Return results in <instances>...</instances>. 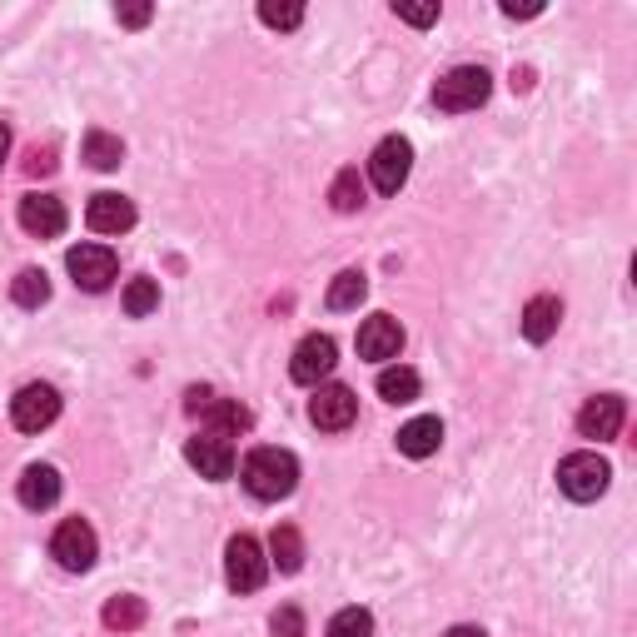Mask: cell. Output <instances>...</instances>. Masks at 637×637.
<instances>
[{
  "mask_svg": "<svg viewBox=\"0 0 637 637\" xmlns=\"http://www.w3.org/2000/svg\"><path fill=\"white\" fill-rule=\"evenodd\" d=\"M325 637H374V617H368V607H344L329 617Z\"/></svg>",
  "mask_w": 637,
  "mask_h": 637,
  "instance_id": "4316f807",
  "label": "cell"
},
{
  "mask_svg": "<svg viewBox=\"0 0 637 637\" xmlns=\"http://www.w3.org/2000/svg\"><path fill=\"white\" fill-rule=\"evenodd\" d=\"M160 309V284L155 280H130L125 284V314L130 319H145V314Z\"/></svg>",
  "mask_w": 637,
  "mask_h": 637,
  "instance_id": "83f0119b",
  "label": "cell"
},
{
  "mask_svg": "<svg viewBox=\"0 0 637 637\" xmlns=\"http://www.w3.org/2000/svg\"><path fill=\"white\" fill-rule=\"evenodd\" d=\"M11 299L21 304V309H41V304L50 299V280H45V270H21V274H15Z\"/></svg>",
  "mask_w": 637,
  "mask_h": 637,
  "instance_id": "d4e9b609",
  "label": "cell"
},
{
  "mask_svg": "<svg viewBox=\"0 0 637 637\" xmlns=\"http://www.w3.org/2000/svg\"><path fill=\"white\" fill-rule=\"evenodd\" d=\"M5 155H11V130L0 125V164H5Z\"/></svg>",
  "mask_w": 637,
  "mask_h": 637,
  "instance_id": "74e56055",
  "label": "cell"
},
{
  "mask_svg": "<svg viewBox=\"0 0 637 637\" xmlns=\"http://www.w3.org/2000/svg\"><path fill=\"white\" fill-rule=\"evenodd\" d=\"M239 478H244V488L260 503H280V498L294 493V484H299V458L284 454V448H254V454L244 458V468H239Z\"/></svg>",
  "mask_w": 637,
  "mask_h": 637,
  "instance_id": "6da1fadb",
  "label": "cell"
},
{
  "mask_svg": "<svg viewBox=\"0 0 637 637\" xmlns=\"http://www.w3.org/2000/svg\"><path fill=\"white\" fill-rule=\"evenodd\" d=\"M329 205H334L339 215H354V209L364 205V180H359V170H339V174H334V190H329Z\"/></svg>",
  "mask_w": 637,
  "mask_h": 637,
  "instance_id": "484cf974",
  "label": "cell"
},
{
  "mask_svg": "<svg viewBox=\"0 0 637 637\" xmlns=\"http://www.w3.org/2000/svg\"><path fill=\"white\" fill-rule=\"evenodd\" d=\"M413 170V145L403 135H389V140H378L374 160H368V180H374L378 195H399L403 180Z\"/></svg>",
  "mask_w": 637,
  "mask_h": 637,
  "instance_id": "5b68a950",
  "label": "cell"
},
{
  "mask_svg": "<svg viewBox=\"0 0 637 637\" xmlns=\"http://www.w3.org/2000/svg\"><path fill=\"white\" fill-rule=\"evenodd\" d=\"M558 325H562V304L553 299V294L528 299V309H523V339H528V344H548V339L558 334Z\"/></svg>",
  "mask_w": 637,
  "mask_h": 637,
  "instance_id": "e0dca14e",
  "label": "cell"
},
{
  "mask_svg": "<svg viewBox=\"0 0 637 637\" xmlns=\"http://www.w3.org/2000/svg\"><path fill=\"white\" fill-rule=\"evenodd\" d=\"M209 403H215V389H190V394H184V409H190V413H200V419H205V409H209Z\"/></svg>",
  "mask_w": 637,
  "mask_h": 637,
  "instance_id": "e575fe53",
  "label": "cell"
},
{
  "mask_svg": "<svg viewBox=\"0 0 637 637\" xmlns=\"http://www.w3.org/2000/svg\"><path fill=\"white\" fill-rule=\"evenodd\" d=\"M225 578L235 593H260L264 578H270V558H264V548L249 533H235L225 548Z\"/></svg>",
  "mask_w": 637,
  "mask_h": 637,
  "instance_id": "277c9868",
  "label": "cell"
},
{
  "mask_svg": "<svg viewBox=\"0 0 637 637\" xmlns=\"http://www.w3.org/2000/svg\"><path fill=\"white\" fill-rule=\"evenodd\" d=\"M21 229L35 239H55L66 229V205L55 195H25L21 200Z\"/></svg>",
  "mask_w": 637,
  "mask_h": 637,
  "instance_id": "5bb4252c",
  "label": "cell"
},
{
  "mask_svg": "<svg viewBox=\"0 0 637 637\" xmlns=\"http://www.w3.org/2000/svg\"><path fill=\"white\" fill-rule=\"evenodd\" d=\"M394 15H399V21H409V25H433L439 21V5H394Z\"/></svg>",
  "mask_w": 637,
  "mask_h": 637,
  "instance_id": "4dcf8cb0",
  "label": "cell"
},
{
  "mask_svg": "<svg viewBox=\"0 0 637 637\" xmlns=\"http://www.w3.org/2000/svg\"><path fill=\"white\" fill-rule=\"evenodd\" d=\"M66 270L76 274L80 289L100 294V289H110V280L120 274V260H115V249H105V244H76L66 254Z\"/></svg>",
  "mask_w": 637,
  "mask_h": 637,
  "instance_id": "30bf717a",
  "label": "cell"
},
{
  "mask_svg": "<svg viewBox=\"0 0 637 637\" xmlns=\"http://www.w3.org/2000/svg\"><path fill=\"white\" fill-rule=\"evenodd\" d=\"M260 21L270 25V31H294V25L304 21V5H274V0H264V5H260Z\"/></svg>",
  "mask_w": 637,
  "mask_h": 637,
  "instance_id": "f1b7e54d",
  "label": "cell"
},
{
  "mask_svg": "<svg viewBox=\"0 0 637 637\" xmlns=\"http://www.w3.org/2000/svg\"><path fill=\"white\" fill-rule=\"evenodd\" d=\"M533 86V70H513V90H528Z\"/></svg>",
  "mask_w": 637,
  "mask_h": 637,
  "instance_id": "8d00e7d4",
  "label": "cell"
},
{
  "mask_svg": "<svg viewBox=\"0 0 637 637\" xmlns=\"http://www.w3.org/2000/svg\"><path fill=\"white\" fill-rule=\"evenodd\" d=\"M339 364V344L329 334H309L299 339V349H294L289 359V378L294 384H309V389H319V378H329Z\"/></svg>",
  "mask_w": 637,
  "mask_h": 637,
  "instance_id": "ba28073f",
  "label": "cell"
},
{
  "mask_svg": "<svg viewBox=\"0 0 637 637\" xmlns=\"http://www.w3.org/2000/svg\"><path fill=\"white\" fill-rule=\"evenodd\" d=\"M21 503L31 508V513L55 508V503H60V474H55L50 464H31L21 474Z\"/></svg>",
  "mask_w": 637,
  "mask_h": 637,
  "instance_id": "2e32d148",
  "label": "cell"
},
{
  "mask_svg": "<svg viewBox=\"0 0 637 637\" xmlns=\"http://www.w3.org/2000/svg\"><path fill=\"white\" fill-rule=\"evenodd\" d=\"M364 294H368V280L359 270H344L334 284H329V309L334 314H344V309H359L364 304Z\"/></svg>",
  "mask_w": 637,
  "mask_h": 637,
  "instance_id": "cb8c5ba5",
  "label": "cell"
},
{
  "mask_svg": "<svg viewBox=\"0 0 637 637\" xmlns=\"http://www.w3.org/2000/svg\"><path fill=\"white\" fill-rule=\"evenodd\" d=\"M205 419H209V433L229 439V433H244L249 423H254V413H249L239 399H215V403L205 409Z\"/></svg>",
  "mask_w": 637,
  "mask_h": 637,
  "instance_id": "ffe728a7",
  "label": "cell"
},
{
  "mask_svg": "<svg viewBox=\"0 0 637 637\" xmlns=\"http://www.w3.org/2000/svg\"><path fill=\"white\" fill-rule=\"evenodd\" d=\"M488 90H493V76H488L484 66H458V70H448V76L433 86V105L448 110V115H464V110L484 105Z\"/></svg>",
  "mask_w": 637,
  "mask_h": 637,
  "instance_id": "7a4b0ae2",
  "label": "cell"
},
{
  "mask_svg": "<svg viewBox=\"0 0 637 637\" xmlns=\"http://www.w3.org/2000/svg\"><path fill=\"white\" fill-rule=\"evenodd\" d=\"M607 484H613V468H607V458H598V454H568L558 464V488L572 498V503H593V498H603Z\"/></svg>",
  "mask_w": 637,
  "mask_h": 637,
  "instance_id": "3957f363",
  "label": "cell"
},
{
  "mask_svg": "<svg viewBox=\"0 0 637 637\" xmlns=\"http://www.w3.org/2000/svg\"><path fill=\"white\" fill-rule=\"evenodd\" d=\"M498 11H503L508 21H533V15H543V5H538V0H528V5H519V0H503Z\"/></svg>",
  "mask_w": 637,
  "mask_h": 637,
  "instance_id": "d6a6232c",
  "label": "cell"
},
{
  "mask_svg": "<svg viewBox=\"0 0 637 637\" xmlns=\"http://www.w3.org/2000/svg\"><path fill=\"white\" fill-rule=\"evenodd\" d=\"M184 458L200 468V478H229L235 474V448H229V439H219V433H200V439L184 443Z\"/></svg>",
  "mask_w": 637,
  "mask_h": 637,
  "instance_id": "4fadbf2b",
  "label": "cell"
},
{
  "mask_svg": "<svg viewBox=\"0 0 637 637\" xmlns=\"http://www.w3.org/2000/svg\"><path fill=\"white\" fill-rule=\"evenodd\" d=\"M443 637H488V633H484V627H468V623H458V627H448V633H443Z\"/></svg>",
  "mask_w": 637,
  "mask_h": 637,
  "instance_id": "d590c367",
  "label": "cell"
},
{
  "mask_svg": "<svg viewBox=\"0 0 637 637\" xmlns=\"http://www.w3.org/2000/svg\"><path fill=\"white\" fill-rule=\"evenodd\" d=\"M270 633L274 637H304V613H299V607H280V613H274L270 617Z\"/></svg>",
  "mask_w": 637,
  "mask_h": 637,
  "instance_id": "f546056e",
  "label": "cell"
},
{
  "mask_svg": "<svg viewBox=\"0 0 637 637\" xmlns=\"http://www.w3.org/2000/svg\"><path fill=\"white\" fill-rule=\"evenodd\" d=\"M100 617H105L110 633H135V627H145V598L120 593V598H110Z\"/></svg>",
  "mask_w": 637,
  "mask_h": 637,
  "instance_id": "44dd1931",
  "label": "cell"
},
{
  "mask_svg": "<svg viewBox=\"0 0 637 637\" xmlns=\"http://www.w3.org/2000/svg\"><path fill=\"white\" fill-rule=\"evenodd\" d=\"M25 170H31V174H50V170H55L50 150H41V145H31V155H25Z\"/></svg>",
  "mask_w": 637,
  "mask_h": 637,
  "instance_id": "836d02e7",
  "label": "cell"
},
{
  "mask_svg": "<svg viewBox=\"0 0 637 637\" xmlns=\"http://www.w3.org/2000/svg\"><path fill=\"white\" fill-rule=\"evenodd\" d=\"M95 553H100V543H95V528H90L86 519H66L60 528H55L50 558L60 562L66 572H86L90 562H95Z\"/></svg>",
  "mask_w": 637,
  "mask_h": 637,
  "instance_id": "8992f818",
  "label": "cell"
},
{
  "mask_svg": "<svg viewBox=\"0 0 637 637\" xmlns=\"http://www.w3.org/2000/svg\"><path fill=\"white\" fill-rule=\"evenodd\" d=\"M86 160L95 164V170H120L125 164V140L110 130H90L86 135Z\"/></svg>",
  "mask_w": 637,
  "mask_h": 637,
  "instance_id": "7402d4cb",
  "label": "cell"
},
{
  "mask_svg": "<svg viewBox=\"0 0 637 637\" xmlns=\"http://www.w3.org/2000/svg\"><path fill=\"white\" fill-rule=\"evenodd\" d=\"M270 553H274V568L280 572H299L304 568V538H299V528L294 523H280V528L270 533Z\"/></svg>",
  "mask_w": 637,
  "mask_h": 637,
  "instance_id": "d6986e66",
  "label": "cell"
},
{
  "mask_svg": "<svg viewBox=\"0 0 637 637\" xmlns=\"http://www.w3.org/2000/svg\"><path fill=\"white\" fill-rule=\"evenodd\" d=\"M309 419H314V429L344 433L349 423L359 419L354 389H344V384H319V389H314V399H309Z\"/></svg>",
  "mask_w": 637,
  "mask_h": 637,
  "instance_id": "9c48e42d",
  "label": "cell"
},
{
  "mask_svg": "<svg viewBox=\"0 0 637 637\" xmlns=\"http://www.w3.org/2000/svg\"><path fill=\"white\" fill-rule=\"evenodd\" d=\"M120 25H130V31H140V25H150V15H155V5H120Z\"/></svg>",
  "mask_w": 637,
  "mask_h": 637,
  "instance_id": "1f68e13d",
  "label": "cell"
},
{
  "mask_svg": "<svg viewBox=\"0 0 637 637\" xmlns=\"http://www.w3.org/2000/svg\"><path fill=\"white\" fill-rule=\"evenodd\" d=\"M55 419H60V394H55L50 384H25L11 399V423L21 433H41V429H50Z\"/></svg>",
  "mask_w": 637,
  "mask_h": 637,
  "instance_id": "52a82bcc",
  "label": "cell"
},
{
  "mask_svg": "<svg viewBox=\"0 0 637 637\" xmlns=\"http://www.w3.org/2000/svg\"><path fill=\"white\" fill-rule=\"evenodd\" d=\"M399 349H403V325L394 319V314H374V319H364V329H359V359L384 364V359H399Z\"/></svg>",
  "mask_w": 637,
  "mask_h": 637,
  "instance_id": "7c38bea8",
  "label": "cell"
},
{
  "mask_svg": "<svg viewBox=\"0 0 637 637\" xmlns=\"http://www.w3.org/2000/svg\"><path fill=\"white\" fill-rule=\"evenodd\" d=\"M86 225L95 229V235H125V229H135V205L125 195H95L86 209Z\"/></svg>",
  "mask_w": 637,
  "mask_h": 637,
  "instance_id": "9a60e30c",
  "label": "cell"
},
{
  "mask_svg": "<svg viewBox=\"0 0 637 637\" xmlns=\"http://www.w3.org/2000/svg\"><path fill=\"white\" fill-rule=\"evenodd\" d=\"M439 443H443V423L439 419H409L399 429V454H409V458L439 454Z\"/></svg>",
  "mask_w": 637,
  "mask_h": 637,
  "instance_id": "ac0fdd59",
  "label": "cell"
},
{
  "mask_svg": "<svg viewBox=\"0 0 637 637\" xmlns=\"http://www.w3.org/2000/svg\"><path fill=\"white\" fill-rule=\"evenodd\" d=\"M419 374H413V368H384V374H378V399H389V403H413L419 399Z\"/></svg>",
  "mask_w": 637,
  "mask_h": 637,
  "instance_id": "603a6c76",
  "label": "cell"
},
{
  "mask_svg": "<svg viewBox=\"0 0 637 637\" xmlns=\"http://www.w3.org/2000/svg\"><path fill=\"white\" fill-rule=\"evenodd\" d=\"M627 419V403L617 399V394H598V399H588L583 409H578V433L583 439H617V429H623Z\"/></svg>",
  "mask_w": 637,
  "mask_h": 637,
  "instance_id": "8fae6325",
  "label": "cell"
}]
</instances>
